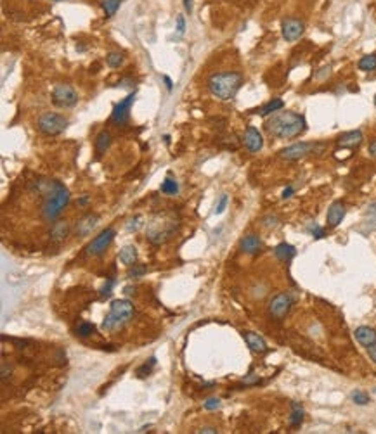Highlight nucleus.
Listing matches in <instances>:
<instances>
[{
  "label": "nucleus",
  "instance_id": "1",
  "mask_svg": "<svg viewBox=\"0 0 376 434\" xmlns=\"http://www.w3.org/2000/svg\"><path fill=\"white\" fill-rule=\"evenodd\" d=\"M35 189L38 194L45 197L42 206V214L47 222H54L63 213L66 204L70 202V190L61 182L51 180V178H40L35 180Z\"/></svg>",
  "mask_w": 376,
  "mask_h": 434
},
{
  "label": "nucleus",
  "instance_id": "2",
  "mask_svg": "<svg viewBox=\"0 0 376 434\" xmlns=\"http://www.w3.org/2000/svg\"><path fill=\"white\" fill-rule=\"evenodd\" d=\"M265 130L272 139L279 140H291L300 137L307 130V120L303 115H298L295 111H283L274 113L267 120Z\"/></svg>",
  "mask_w": 376,
  "mask_h": 434
},
{
  "label": "nucleus",
  "instance_id": "3",
  "mask_svg": "<svg viewBox=\"0 0 376 434\" xmlns=\"http://www.w3.org/2000/svg\"><path fill=\"white\" fill-rule=\"evenodd\" d=\"M245 82L241 73L238 71H222L215 73L208 78V90L220 100H230L240 92Z\"/></svg>",
  "mask_w": 376,
  "mask_h": 434
},
{
  "label": "nucleus",
  "instance_id": "4",
  "mask_svg": "<svg viewBox=\"0 0 376 434\" xmlns=\"http://www.w3.org/2000/svg\"><path fill=\"white\" fill-rule=\"evenodd\" d=\"M133 305L128 299H115L109 306V313L104 317L101 329L103 331H118L132 318Z\"/></svg>",
  "mask_w": 376,
  "mask_h": 434
},
{
  "label": "nucleus",
  "instance_id": "5",
  "mask_svg": "<svg viewBox=\"0 0 376 434\" xmlns=\"http://www.w3.org/2000/svg\"><path fill=\"white\" fill-rule=\"evenodd\" d=\"M326 149L324 142H295L288 147L279 151V157L286 161H297L302 157H307L310 154H319Z\"/></svg>",
  "mask_w": 376,
  "mask_h": 434
},
{
  "label": "nucleus",
  "instance_id": "6",
  "mask_svg": "<svg viewBox=\"0 0 376 434\" xmlns=\"http://www.w3.org/2000/svg\"><path fill=\"white\" fill-rule=\"evenodd\" d=\"M177 230V223L173 220H153L148 225V239L153 244H163L170 241Z\"/></svg>",
  "mask_w": 376,
  "mask_h": 434
},
{
  "label": "nucleus",
  "instance_id": "7",
  "mask_svg": "<svg viewBox=\"0 0 376 434\" xmlns=\"http://www.w3.org/2000/svg\"><path fill=\"white\" fill-rule=\"evenodd\" d=\"M68 125H70L68 118H64L63 115H59V113H43V115L38 118V121H36V127H38L40 132L49 137L63 133Z\"/></svg>",
  "mask_w": 376,
  "mask_h": 434
},
{
  "label": "nucleus",
  "instance_id": "8",
  "mask_svg": "<svg viewBox=\"0 0 376 434\" xmlns=\"http://www.w3.org/2000/svg\"><path fill=\"white\" fill-rule=\"evenodd\" d=\"M52 102L63 109L73 107L78 102V92H76L71 85L59 83V85H56L54 90H52Z\"/></svg>",
  "mask_w": 376,
  "mask_h": 434
},
{
  "label": "nucleus",
  "instance_id": "9",
  "mask_svg": "<svg viewBox=\"0 0 376 434\" xmlns=\"http://www.w3.org/2000/svg\"><path fill=\"white\" fill-rule=\"evenodd\" d=\"M303 33H305V23L300 18H285L281 21V35L285 42H297L302 38Z\"/></svg>",
  "mask_w": 376,
  "mask_h": 434
},
{
  "label": "nucleus",
  "instance_id": "10",
  "mask_svg": "<svg viewBox=\"0 0 376 434\" xmlns=\"http://www.w3.org/2000/svg\"><path fill=\"white\" fill-rule=\"evenodd\" d=\"M135 102V92H130L125 99H121L115 107H113L111 113V121L118 127H123V125L128 123V118H130V107Z\"/></svg>",
  "mask_w": 376,
  "mask_h": 434
},
{
  "label": "nucleus",
  "instance_id": "11",
  "mask_svg": "<svg viewBox=\"0 0 376 434\" xmlns=\"http://www.w3.org/2000/svg\"><path fill=\"white\" fill-rule=\"evenodd\" d=\"M291 306H293V298L288 293H279L270 299L269 303V313L274 318L281 320L290 313Z\"/></svg>",
  "mask_w": 376,
  "mask_h": 434
},
{
  "label": "nucleus",
  "instance_id": "12",
  "mask_svg": "<svg viewBox=\"0 0 376 434\" xmlns=\"http://www.w3.org/2000/svg\"><path fill=\"white\" fill-rule=\"evenodd\" d=\"M115 237H116V230L109 227V229L103 230V232L97 235L94 241L87 246V249L85 251H87V254H90V256H99V254H103L104 251L108 249Z\"/></svg>",
  "mask_w": 376,
  "mask_h": 434
},
{
  "label": "nucleus",
  "instance_id": "13",
  "mask_svg": "<svg viewBox=\"0 0 376 434\" xmlns=\"http://www.w3.org/2000/svg\"><path fill=\"white\" fill-rule=\"evenodd\" d=\"M243 145L253 154L262 151V147H264V137L258 132V128H255V127L246 128L245 135H243Z\"/></svg>",
  "mask_w": 376,
  "mask_h": 434
},
{
  "label": "nucleus",
  "instance_id": "14",
  "mask_svg": "<svg viewBox=\"0 0 376 434\" xmlns=\"http://www.w3.org/2000/svg\"><path fill=\"white\" fill-rule=\"evenodd\" d=\"M345 204L342 201H335L331 202L330 209H327V214H326V223L330 229H337V227L342 223V220L345 218Z\"/></svg>",
  "mask_w": 376,
  "mask_h": 434
},
{
  "label": "nucleus",
  "instance_id": "15",
  "mask_svg": "<svg viewBox=\"0 0 376 434\" xmlns=\"http://www.w3.org/2000/svg\"><path fill=\"white\" fill-rule=\"evenodd\" d=\"M364 135L361 130H350V132H345L337 139V145L343 149H355L362 144Z\"/></svg>",
  "mask_w": 376,
  "mask_h": 434
},
{
  "label": "nucleus",
  "instance_id": "16",
  "mask_svg": "<svg viewBox=\"0 0 376 434\" xmlns=\"http://www.w3.org/2000/svg\"><path fill=\"white\" fill-rule=\"evenodd\" d=\"M354 338L361 346L369 348V346H373V344H376V331L373 327L361 326L354 331Z\"/></svg>",
  "mask_w": 376,
  "mask_h": 434
},
{
  "label": "nucleus",
  "instance_id": "17",
  "mask_svg": "<svg viewBox=\"0 0 376 434\" xmlns=\"http://www.w3.org/2000/svg\"><path fill=\"white\" fill-rule=\"evenodd\" d=\"M97 223H99V216H97V214H92V213L85 214L82 220L76 223V235H80V237L90 235L92 230L97 227Z\"/></svg>",
  "mask_w": 376,
  "mask_h": 434
},
{
  "label": "nucleus",
  "instance_id": "18",
  "mask_svg": "<svg viewBox=\"0 0 376 434\" xmlns=\"http://www.w3.org/2000/svg\"><path fill=\"white\" fill-rule=\"evenodd\" d=\"M243 338H245L246 344L248 348L255 353H265L267 351V343L262 336H258L257 332H252V331H246L243 332Z\"/></svg>",
  "mask_w": 376,
  "mask_h": 434
},
{
  "label": "nucleus",
  "instance_id": "19",
  "mask_svg": "<svg viewBox=\"0 0 376 434\" xmlns=\"http://www.w3.org/2000/svg\"><path fill=\"white\" fill-rule=\"evenodd\" d=\"M240 247H241L243 253H246V254H257L258 251L262 249V241H260L258 235L250 234V235H245V237L241 239Z\"/></svg>",
  "mask_w": 376,
  "mask_h": 434
},
{
  "label": "nucleus",
  "instance_id": "20",
  "mask_svg": "<svg viewBox=\"0 0 376 434\" xmlns=\"http://www.w3.org/2000/svg\"><path fill=\"white\" fill-rule=\"evenodd\" d=\"M274 254H276V258L281 259V261H290V259L297 254V247L288 244V242H281V244H277L274 247Z\"/></svg>",
  "mask_w": 376,
  "mask_h": 434
},
{
  "label": "nucleus",
  "instance_id": "21",
  "mask_svg": "<svg viewBox=\"0 0 376 434\" xmlns=\"http://www.w3.org/2000/svg\"><path fill=\"white\" fill-rule=\"evenodd\" d=\"M303 417H305V410L298 401L291 403V413H290V424L291 427H300L303 422Z\"/></svg>",
  "mask_w": 376,
  "mask_h": 434
},
{
  "label": "nucleus",
  "instance_id": "22",
  "mask_svg": "<svg viewBox=\"0 0 376 434\" xmlns=\"http://www.w3.org/2000/svg\"><path fill=\"white\" fill-rule=\"evenodd\" d=\"M283 107H285V100H283V99H272V100H269L267 104H264V106L258 109L257 113L262 118H265V116H270V115H274V113L281 111Z\"/></svg>",
  "mask_w": 376,
  "mask_h": 434
},
{
  "label": "nucleus",
  "instance_id": "23",
  "mask_svg": "<svg viewBox=\"0 0 376 434\" xmlns=\"http://www.w3.org/2000/svg\"><path fill=\"white\" fill-rule=\"evenodd\" d=\"M68 235H70V223L68 222L54 223V227H52V230H51V237L54 239V241H64Z\"/></svg>",
  "mask_w": 376,
  "mask_h": 434
},
{
  "label": "nucleus",
  "instance_id": "24",
  "mask_svg": "<svg viewBox=\"0 0 376 434\" xmlns=\"http://www.w3.org/2000/svg\"><path fill=\"white\" fill-rule=\"evenodd\" d=\"M111 133L109 132H106V130H104V132H101L99 135L96 137V142H94V145H96V151H97V154H104L109 149V145H111Z\"/></svg>",
  "mask_w": 376,
  "mask_h": 434
},
{
  "label": "nucleus",
  "instance_id": "25",
  "mask_svg": "<svg viewBox=\"0 0 376 434\" xmlns=\"http://www.w3.org/2000/svg\"><path fill=\"white\" fill-rule=\"evenodd\" d=\"M120 261L127 266H132L137 261V249L133 246H125L120 251Z\"/></svg>",
  "mask_w": 376,
  "mask_h": 434
},
{
  "label": "nucleus",
  "instance_id": "26",
  "mask_svg": "<svg viewBox=\"0 0 376 434\" xmlns=\"http://www.w3.org/2000/svg\"><path fill=\"white\" fill-rule=\"evenodd\" d=\"M357 68L364 73L376 71V52H373V54H366L364 58L359 59Z\"/></svg>",
  "mask_w": 376,
  "mask_h": 434
},
{
  "label": "nucleus",
  "instance_id": "27",
  "mask_svg": "<svg viewBox=\"0 0 376 434\" xmlns=\"http://www.w3.org/2000/svg\"><path fill=\"white\" fill-rule=\"evenodd\" d=\"M121 0H101V6H103V11L106 14V18H113L116 14V11L120 9Z\"/></svg>",
  "mask_w": 376,
  "mask_h": 434
},
{
  "label": "nucleus",
  "instance_id": "28",
  "mask_svg": "<svg viewBox=\"0 0 376 434\" xmlns=\"http://www.w3.org/2000/svg\"><path fill=\"white\" fill-rule=\"evenodd\" d=\"M161 192L167 194V196H175L177 192H179V184H177L175 178H165L163 184H161Z\"/></svg>",
  "mask_w": 376,
  "mask_h": 434
},
{
  "label": "nucleus",
  "instance_id": "29",
  "mask_svg": "<svg viewBox=\"0 0 376 434\" xmlns=\"http://www.w3.org/2000/svg\"><path fill=\"white\" fill-rule=\"evenodd\" d=\"M106 63H108L109 68H113V70H118L121 64L125 63V56L121 54V52H109V54L106 56Z\"/></svg>",
  "mask_w": 376,
  "mask_h": 434
},
{
  "label": "nucleus",
  "instance_id": "30",
  "mask_svg": "<svg viewBox=\"0 0 376 434\" xmlns=\"http://www.w3.org/2000/svg\"><path fill=\"white\" fill-rule=\"evenodd\" d=\"M94 331H96V327H94V323H90V322H82L76 327V334H78L80 338H88V336L94 334Z\"/></svg>",
  "mask_w": 376,
  "mask_h": 434
},
{
  "label": "nucleus",
  "instance_id": "31",
  "mask_svg": "<svg viewBox=\"0 0 376 434\" xmlns=\"http://www.w3.org/2000/svg\"><path fill=\"white\" fill-rule=\"evenodd\" d=\"M352 401H354L355 405L364 407V405L369 403V395H367L366 391H362V389H355V391L352 393Z\"/></svg>",
  "mask_w": 376,
  "mask_h": 434
},
{
  "label": "nucleus",
  "instance_id": "32",
  "mask_svg": "<svg viewBox=\"0 0 376 434\" xmlns=\"http://www.w3.org/2000/svg\"><path fill=\"white\" fill-rule=\"evenodd\" d=\"M155 365H156V358H149V363L146 362L143 367L137 368V375H139V377H146V375L149 374V372H151V368L155 367Z\"/></svg>",
  "mask_w": 376,
  "mask_h": 434
},
{
  "label": "nucleus",
  "instance_id": "33",
  "mask_svg": "<svg viewBox=\"0 0 376 434\" xmlns=\"http://www.w3.org/2000/svg\"><path fill=\"white\" fill-rule=\"evenodd\" d=\"M146 274V266L143 265H132L128 270V279H139Z\"/></svg>",
  "mask_w": 376,
  "mask_h": 434
},
{
  "label": "nucleus",
  "instance_id": "34",
  "mask_svg": "<svg viewBox=\"0 0 376 434\" xmlns=\"http://www.w3.org/2000/svg\"><path fill=\"white\" fill-rule=\"evenodd\" d=\"M203 407L206 408V410H218V408H220V400H218V398H208L203 403Z\"/></svg>",
  "mask_w": 376,
  "mask_h": 434
},
{
  "label": "nucleus",
  "instance_id": "35",
  "mask_svg": "<svg viewBox=\"0 0 376 434\" xmlns=\"http://www.w3.org/2000/svg\"><path fill=\"white\" fill-rule=\"evenodd\" d=\"M175 30H177V33H179V35H184V31H185V19H184V16H182V14H177V18H175Z\"/></svg>",
  "mask_w": 376,
  "mask_h": 434
},
{
  "label": "nucleus",
  "instance_id": "36",
  "mask_svg": "<svg viewBox=\"0 0 376 434\" xmlns=\"http://www.w3.org/2000/svg\"><path fill=\"white\" fill-rule=\"evenodd\" d=\"M140 227H143V216H135V218H132V220L128 222L127 229L128 230H139Z\"/></svg>",
  "mask_w": 376,
  "mask_h": 434
},
{
  "label": "nucleus",
  "instance_id": "37",
  "mask_svg": "<svg viewBox=\"0 0 376 434\" xmlns=\"http://www.w3.org/2000/svg\"><path fill=\"white\" fill-rule=\"evenodd\" d=\"M225 206H227V196H225V194H224V196L220 197V201H218L217 208H215V214H220V213H224Z\"/></svg>",
  "mask_w": 376,
  "mask_h": 434
},
{
  "label": "nucleus",
  "instance_id": "38",
  "mask_svg": "<svg viewBox=\"0 0 376 434\" xmlns=\"http://www.w3.org/2000/svg\"><path fill=\"white\" fill-rule=\"evenodd\" d=\"M310 234L314 235V239H322L326 232H324V229H321L319 225H314L312 229H310Z\"/></svg>",
  "mask_w": 376,
  "mask_h": 434
},
{
  "label": "nucleus",
  "instance_id": "39",
  "mask_svg": "<svg viewBox=\"0 0 376 434\" xmlns=\"http://www.w3.org/2000/svg\"><path fill=\"white\" fill-rule=\"evenodd\" d=\"M113 286H115V281H113V279H109V281H108V284H106V286L103 287V291H101V296H103V298H106V296H109V294H111V289H113Z\"/></svg>",
  "mask_w": 376,
  "mask_h": 434
},
{
  "label": "nucleus",
  "instance_id": "40",
  "mask_svg": "<svg viewBox=\"0 0 376 434\" xmlns=\"http://www.w3.org/2000/svg\"><path fill=\"white\" fill-rule=\"evenodd\" d=\"M258 375H255V374H248L245 377V379H243V384H245V386H252V384H257L258 383Z\"/></svg>",
  "mask_w": 376,
  "mask_h": 434
},
{
  "label": "nucleus",
  "instance_id": "41",
  "mask_svg": "<svg viewBox=\"0 0 376 434\" xmlns=\"http://www.w3.org/2000/svg\"><path fill=\"white\" fill-rule=\"evenodd\" d=\"M293 194H295V189L291 187V185H288V187H286L285 190H283L281 197H283V199H290V197L293 196Z\"/></svg>",
  "mask_w": 376,
  "mask_h": 434
},
{
  "label": "nucleus",
  "instance_id": "42",
  "mask_svg": "<svg viewBox=\"0 0 376 434\" xmlns=\"http://www.w3.org/2000/svg\"><path fill=\"white\" fill-rule=\"evenodd\" d=\"M196 432H200V434H215V432H217V427H210V425H206V427L198 429Z\"/></svg>",
  "mask_w": 376,
  "mask_h": 434
},
{
  "label": "nucleus",
  "instance_id": "43",
  "mask_svg": "<svg viewBox=\"0 0 376 434\" xmlns=\"http://www.w3.org/2000/svg\"><path fill=\"white\" fill-rule=\"evenodd\" d=\"M366 350H367V355H369V358L376 363V344H373V346H369V348H366Z\"/></svg>",
  "mask_w": 376,
  "mask_h": 434
},
{
  "label": "nucleus",
  "instance_id": "44",
  "mask_svg": "<svg viewBox=\"0 0 376 434\" xmlns=\"http://www.w3.org/2000/svg\"><path fill=\"white\" fill-rule=\"evenodd\" d=\"M264 223L267 227H274V225H277V218L276 216H267V218H264Z\"/></svg>",
  "mask_w": 376,
  "mask_h": 434
},
{
  "label": "nucleus",
  "instance_id": "45",
  "mask_svg": "<svg viewBox=\"0 0 376 434\" xmlns=\"http://www.w3.org/2000/svg\"><path fill=\"white\" fill-rule=\"evenodd\" d=\"M367 151H369L371 157H376V139L369 142V147H367Z\"/></svg>",
  "mask_w": 376,
  "mask_h": 434
},
{
  "label": "nucleus",
  "instance_id": "46",
  "mask_svg": "<svg viewBox=\"0 0 376 434\" xmlns=\"http://www.w3.org/2000/svg\"><path fill=\"white\" fill-rule=\"evenodd\" d=\"M182 4H184V11L187 12V14H191L193 12V0H182Z\"/></svg>",
  "mask_w": 376,
  "mask_h": 434
},
{
  "label": "nucleus",
  "instance_id": "47",
  "mask_svg": "<svg viewBox=\"0 0 376 434\" xmlns=\"http://www.w3.org/2000/svg\"><path fill=\"white\" fill-rule=\"evenodd\" d=\"M163 82H165V85H167L168 92H172V88H173V82H172V80H170V76H163Z\"/></svg>",
  "mask_w": 376,
  "mask_h": 434
},
{
  "label": "nucleus",
  "instance_id": "48",
  "mask_svg": "<svg viewBox=\"0 0 376 434\" xmlns=\"http://www.w3.org/2000/svg\"><path fill=\"white\" fill-rule=\"evenodd\" d=\"M87 202H88V196H83L82 199H78V204H80V206H85Z\"/></svg>",
  "mask_w": 376,
  "mask_h": 434
},
{
  "label": "nucleus",
  "instance_id": "49",
  "mask_svg": "<svg viewBox=\"0 0 376 434\" xmlns=\"http://www.w3.org/2000/svg\"><path fill=\"white\" fill-rule=\"evenodd\" d=\"M54 2H63V0H54Z\"/></svg>",
  "mask_w": 376,
  "mask_h": 434
},
{
  "label": "nucleus",
  "instance_id": "50",
  "mask_svg": "<svg viewBox=\"0 0 376 434\" xmlns=\"http://www.w3.org/2000/svg\"><path fill=\"white\" fill-rule=\"evenodd\" d=\"M374 106H376V95H374Z\"/></svg>",
  "mask_w": 376,
  "mask_h": 434
}]
</instances>
